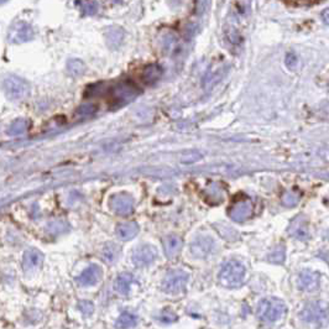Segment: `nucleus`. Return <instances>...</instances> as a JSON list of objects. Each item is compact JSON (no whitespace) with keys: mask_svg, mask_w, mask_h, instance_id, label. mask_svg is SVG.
<instances>
[{"mask_svg":"<svg viewBox=\"0 0 329 329\" xmlns=\"http://www.w3.org/2000/svg\"><path fill=\"white\" fill-rule=\"evenodd\" d=\"M140 92L141 90L139 89V87H136L132 82L128 81L115 83V84L109 85V88H107L104 83H101V84L98 83V84H94L90 88H88L87 97H92L98 93H108L109 94V99H108L109 109L115 110L131 103L134 99H136Z\"/></svg>","mask_w":329,"mask_h":329,"instance_id":"nucleus-1","label":"nucleus"},{"mask_svg":"<svg viewBox=\"0 0 329 329\" xmlns=\"http://www.w3.org/2000/svg\"><path fill=\"white\" fill-rule=\"evenodd\" d=\"M245 273H247V270L242 262L237 261V260H230L223 265L218 278H219L222 286L228 287V289H237V287L242 286L243 282H244Z\"/></svg>","mask_w":329,"mask_h":329,"instance_id":"nucleus-2","label":"nucleus"},{"mask_svg":"<svg viewBox=\"0 0 329 329\" xmlns=\"http://www.w3.org/2000/svg\"><path fill=\"white\" fill-rule=\"evenodd\" d=\"M258 317L265 323H275L286 313V306L277 298H265L258 306Z\"/></svg>","mask_w":329,"mask_h":329,"instance_id":"nucleus-3","label":"nucleus"},{"mask_svg":"<svg viewBox=\"0 0 329 329\" xmlns=\"http://www.w3.org/2000/svg\"><path fill=\"white\" fill-rule=\"evenodd\" d=\"M5 96L10 101H23L30 94V85L25 79L14 74H9L3 82Z\"/></svg>","mask_w":329,"mask_h":329,"instance_id":"nucleus-4","label":"nucleus"},{"mask_svg":"<svg viewBox=\"0 0 329 329\" xmlns=\"http://www.w3.org/2000/svg\"><path fill=\"white\" fill-rule=\"evenodd\" d=\"M301 319L306 323L324 325L329 322V309L323 302L308 303L301 312Z\"/></svg>","mask_w":329,"mask_h":329,"instance_id":"nucleus-5","label":"nucleus"},{"mask_svg":"<svg viewBox=\"0 0 329 329\" xmlns=\"http://www.w3.org/2000/svg\"><path fill=\"white\" fill-rule=\"evenodd\" d=\"M188 282V273L183 270H171L166 273L165 278L162 280L161 289L166 294L178 295L184 291Z\"/></svg>","mask_w":329,"mask_h":329,"instance_id":"nucleus-6","label":"nucleus"},{"mask_svg":"<svg viewBox=\"0 0 329 329\" xmlns=\"http://www.w3.org/2000/svg\"><path fill=\"white\" fill-rule=\"evenodd\" d=\"M35 32L34 29L30 24H27L26 21H16L10 26L9 32H8V41L10 43H25L29 42L34 38Z\"/></svg>","mask_w":329,"mask_h":329,"instance_id":"nucleus-7","label":"nucleus"},{"mask_svg":"<svg viewBox=\"0 0 329 329\" xmlns=\"http://www.w3.org/2000/svg\"><path fill=\"white\" fill-rule=\"evenodd\" d=\"M109 206L115 214L125 217V215L131 214L134 211V200H132L131 196L126 195V193H118L110 198Z\"/></svg>","mask_w":329,"mask_h":329,"instance_id":"nucleus-8","label":"nucleus"},{"mask_svg":"<svg viewBox=\"0 0 329 329\" xmlns=\"http://www.w3.org/2000/svg\"><path fill=\"white\" fill-rule=\"evenodd\" d=\"M157 256V250L150 244H144L135 249L131 261L136 267H146L153 264Z\"/></svg>","mask_w":329,"mask_h":329,"instance_id":"nucleus-9","label":"nucleus"},{"mask_svg":"<svg viewBox=\"0 0 329 329\" xmlns=\"http://www.w3.org/2000/svg\"><path fill=\"white\" fill-rule=\"evenodd\" d=\"M229 217L234 220V222L243 223L248 219L253 213V204L248 198L240 200L235 202L233 206L229 208Z\"/></svg>","mask_w":329,"mask_h":329,"instance_id":"nucleus-10","label":"nucleus"},{"mask_svg":"<svg viewBox=\"0 0 329 329\" xmlns=\"http://www.w3.org/2000/svg\"><path fill=\"white\" fill-rule=\"evenodd\" d=\"M213 248H214V242H213L212 238L207 237V235H201L191 244V253L195 258L204 259L212 253Z\"/></svg>","mask_w":329,"mask_h":329,"instance_id":"nucleus-11","label":"nucleus"},{"mask_svg":"<svg viewBox=\"0 0 329 329\" xmlns=\"http://www.w3.org/2000/svg\"><path fill=\"white\" fill-rule=\"evenodd\" d=\"M102 278V269L98 266V265L92 264L87 267L85 270L82 271L81 275L76 278L77 284L79 286L83 287H89V286H96Z\"/></svg>","mask_w":329,"mask_h":329,"instance_id":"nucleus-12","label":"nucleus"},{"mask_svg":"<svg viewBox=\"0 0 329 329\" xmlns=\"http://www.w3.org/2000/svg\"><path fill=\"white\" fill-rule=\"evenodd\" d=\"M43 254L37 249H27L24 253L23 269L25 272H34L42 266Z\"/></svg>","mask_w":329,"mask_h":329,"instance_id":"nucleus-13","label":"nucleus"},{"mask_svg":"<svg viewBox=\"0 0 329 329\" xmlns=\"http://www.w3.org/2000/svg\"><path fill=\"white\" fill-rule=\"evenodd\" d=\"M319 276L313 271H302L298 276V289L306 292H312L318 287Z\"/></svg>","mask_w":329,"mask_h":329,"instance_id":"nucleus-14","label":"nucleus"},{"mask_svg":"<svg viewBox=\"0 0 329 329\" xmlns=\"http://www.w3.org/2000/svg\"><path fill=\"white\" fill-rule=\"evenodd\" d=\"M182 247H183V242H182L181 237H178V235H168V237H166L164 239L165 255L168 259L176 258L179 254V251L182 250Z\"/></svg>","mask_w":329,"mask_h":329,"instance_id":"nucleus-15","label":"nucleus"},{"mask_svg":"<svg viewBox=\"0 0 329 329\" xmlns=\"http://www.w3.org/2000/svg\"><path fill=\"white\" fill-rule=\"evenodd\" d=\"M162 73H164V70H162L161 66L153 63V65H149L144 68L143 73H141V79L145 84L153 85L161 78Z\"/></svg>","mask_w":329,"mask_h":329,"instance_id":"nucleus-16","label":"nucleus"},{"mask_svg":"<svg viewBox=\"0 0 329 329\" xmlns=\"http://www.w3.org/2000/svg\"><path fill=\"white\" fill-rule=\"evenodd\" d=\"M115 233H117V237L119 239L123 240V242L131 240L136 237L137 233H139V225H137L135 222L121 223L117 226Z\"/></svg>","mask_w":329,"mask_h":329,"instance_id":"nucleus-17","label":"nucleus"},{"mask_svg":"<svg viewBox=\"0 0 329 329\" xmlns=\"http://www.w3.org/2000/svg\"><path fill=\"white\" fill-rule=\"evenodd\" d=\"M250 0H231V18L235 21L248 18L250 13Z\"/></svg>","mask_w":329,"mask_h":329,"instance_id":"nucleus-18","label":"nucleus"},{"mask_svg":"<svg viewBox=\"0 0 329 329\" xmlns=\"http://www.w3.org/2000/svg\"><path fill=\"white\" fill-rule=\"evenodd\" d=\"M124 36H125V32H124V30L121 29V27L110 26L106 32V40L108 46L113 50L118 49V47L121 45V42H123Z\"/></svg>","mask_w":329,"mask_h":329,"instance_id":"nucleus-19","label":"nucleus"},{"mask_svg":"<svg viewBox=\"0 0 329 329\" xmlns=\"http://www.w3.org/2000/svg\"><path fill=\"white\" fill-rule=\"evenodd\" d=\"M132 282H134V277H132L131 273L129 272L120 273V275H118V277L115 278L114 290L121 296L129 295L130 287H131Z\"/></svg>","mask_w":329,"mask_h":329,"instance_id":"nucleus-20","label":"nucleus"},{"mask_svg":"<svg viewBox=\"0 0 329 329\" xmlns=\"http://www.w3.org/2000/svg\"><path fill=\"white\" fill-rule=\"evenodd\" d=\"M76 7L78 8L79 12H81L83 15L87 16L96 15L99 10L98 3L93 2V0H77Z\"/></svg>","mask_w":329,"mask_h":329,"instance_id":"nucleus-21","label":"nucleus"},{"mask_svg":"<svg viewBox=\"0 0 329 329\" xmlns=\"http://www.w3.org/2000/svg\"><path fill=\"white\" fill-rule=\"evenodd\" d=\"M30 121L26 120V119H18L15 120L12 125L8 129V135H12V136H16V135L25 134L29 129Z\"/></svg>","mask_w":329,"mask_h":329,"instance_id":"nucleus-22","label":"nucleus"},{"mask_svg":"<svg viewBox=\"0 0 329 329\" xmlns=\"http://www.w3.org/2000/svg\"><path fill=\"white\" fill-rule=\"evenodd\" d=\"M120 256V248L113 243H108L103 248V259L107 262H115Z\"/></svg>","mask_w":329,"mask_h":329,"instance_id":"nucleus-23","label":"nucleus"},{"mask_svg":"<svg viewBox=\"0 0 329 329\" xmlns=\"http://www.w3.org/2000/svg\"><path fill=\"white\" fill-rule=\"evenodd\" d=\"M137 324V317L129 312H123L118 318L117 327L119 328H131Z\"/></svg>","mask_w":329,"mask_h":329,"instance_id":"nucleus-24","label":"nucleus"},{"mask_svg":"<svg viewBox=\"0 0 329 329\" xmlns=\"http://www.w3.org/2000/svg\"><path fill=\"white\" fill-rule=\"evenodd\" d=\"M67 70H68V72H70L71 76L78 77V76H82V74L84 73L85 66L81 60L73 59V60L68 61Z\"/></svg>","mask_w":329,"mask_h":329,"instance_id":"nucleus-25","label":"nucleus"},{"mask_svg":"<svg viewBox=\"0 0 329 329\" xmlns=\"http://www.w3.org/2000/svg\"><path fill=\"white\" fill-rule=\"evenodd\" d=\"M290 231H291V234L295 235L296 238H298V239H305V238H307V235H308L306 223H302L300 219H298L297 222H294L291 228H290Z\"/></svg>","mask_w":329,"mask_h":329,"instance_id":"nucleus-26","label":"nucleus"},{"mask_svg":"<svg viewBox=\"0 0 329 329\" xmlns=\"http://www.w3.org/2000/svg\"><path fill=\"white\" fill-rule=\"evenodd\" d=\"M97 110H98V108H97V106H94V104H82V106L76 110V118L84 119L92 117L93 114H96Z\"/></svg>","mask_w":329,"mask_h":329,"instance_id":"nucleus-27","label":"nucleus"},{"mask_svg":"<svg viewBox=\"0 0 329 329\" xmlns=\"http://www.w3.org/2000/svg\"><path fill=\"white\" fill-rule=\"evenodd\" d=\"M68 230V225L65 222L56 220V222H49L46 225V231L49 234H61Z\"/></svg>","mask_w":329,"mask_h":329,"instance_id":"nucleus-28","label":"nucleus"},{"mask_svg":"<svg viewBox=\"0 0 329 329\" xmlns=\"http://www.w3.org/2000/svg\"><path fill=\"white\" fill-rule=\"evenodd\" d=\"M225 34H226V38H228L229 42L233 43V45H239V43L242 42V40H243L242 35H240L239 30H238L233 24L229 25L228 29H226V31H225Z\"/></svg>","mask_w":329,"mask_h":329,"instance_id":"nucleus-29","label":"nucleus"},{"mask_svg":"<svg viewBox=\"0 0 329 329\" xmlns=\"http://www.w3.org/2000/svg\"><path fill=\"white\" fill-rule=\"evenodd\" d=\"M159 319L161 320L162 323H173L178 319V316H177L175 312L171 311V309H165V311L161 312Z\"/></svg>","mask_w":329,"mask_h":329,"instance_id":"nucleus-30","label":"nucleus"},{"mask_svg":"<svg viewBox=\"0 0 329 329\" xmlns=\"http://www.w3.org/2000/svg\"><path fill=\"white\" fill-rule=\"evenodd\" d=\"M78 309L82 312L83 316L88 317L94 312V305L90 301H79Z\"/></svg>","mask_w":329,"mask_h":329,"instance_id":"nucleus-31","label":"nucleus"},{"mask_svg":"<svg viewBox=\"0 0 329 329\" xmlns=\"http://www.w3.org/2000/svg\"><path fill=\"white\" fill-rule=\"evenodd\" d=\"M201 157L202 156L200 155V153H186L183 154V156H182L181 161L183 162V164H193V162L198 161Z\"/></svg>","mask_w":329,"mask_h":329,"instance_id":"nucleus-32","label":"nucleus"},{"mask_svg":"<svg viewBox=\"0 0 329 329\" xmlns=\"http://www.w3.org/2000/svg\"><path fill=\"white\" fill-rule=\"evenodd\" d=\"M269 260L273 264H281L285 260V253L284 250H275L269 255Z\"/></svg>","mask_w":329,"mask_h":329,"instance_id":"nucleus-33","label":"nucleus"},{"mask_svg":"<svg viewBox=\"0 0 329 329\" xmlns=\"http://www.w3.org/2000/svg\"><path fill=\"white\" fill-rule=\"evenodd\" d=\"M298 65V59L294 52H290L286 55V66L290 70H295Z\"/></svg>","mask_w":329,"mask_h":329,"instance_id":"nucleus-34","label":"nucleus"},{"mask_svg":"<svg viewBox=\"0 0 329 329\" xmlns=\"http://www.w3.org/2000/svg\"><path fill=\"white\" fill-rule=\"evenodd\" d=\"M282 201H284V204H286V206H294V204L297 203L298 196L294 195V193H286Z\"/></svg>","mask_w":329,"mask_h":329,"instance_id":"nucleus-35","label":"nucleus"},{"mask_svg":"<svg viewBox=\"0 0 329 329\" xmlns=\"http://www.w3.org/2000/svg\"><path fill=\"white\" fill-rule=\"evenodd\" d=\"M322 20L325 25H329V9H324L322 12Z\"/></svg>","mask_w":329,"mask_h":329,"instance_id":"nucleus-36","label":"nucleus"}]
</instances>
